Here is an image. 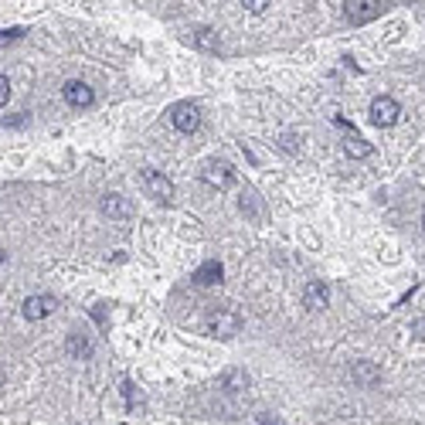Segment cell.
<instances>
[{
    "label": "cell",
    "instance_id": "6da1fadb",
    "mask_svg": "<svg viewBox=\"0 0 425 425\" xmlns=\"http://www.w3.org/2000/svg\"><path fill=\"white\" fill-rule=\"evenodd\" d=\"M140 184H143L147 197H154V201H171V197H174V184L160 174V171H150V167L140 171Z\"/></svg>",
    "mask_w": 425,
    "mask_h": 425
},
{
    "label": "cell",
    "instance_id": "7a4b0ae2",
    "mask_svg": "<svg viewBox=\"0 0 425 425\" xmlns=\"http://www.w3.org/2000/svg\"><path fill=\"white\" fill-rule=\"evenodd\" d=\"M398 116H402V106L391 96H378L371 102V123H374V126H395Z\"/></svg>",
    "mask_w": 425,
    "mask_h": 425
},
{
    "label": "cell",
    "instance_id": "3957f363",
    "mask_svg": "<svg viewBox=\"0 0 425 425\" xmlns=\"http://www.w3.org/2000/svg\"><path fill=\"white\" fill-rule=\"evenodd\" d=\"M171 123H174V130H180V133H194V130L201 126V113H197V106H191V102H180V106L171 109Z\"/></svg>",
    "mask_w": 425,
    "mask_h": 425
},
{
    "label": "cell",
    "instance_id": "277c9868",
    "mask_svg": "<svg viewBox=\"0 0 425 425\" xmlns=\"http://www.w3.org/2000/svg\"><path fill=\"white\" fill-rule=\"evenodd\" d=\"M201 177L211 184V187H232V164H225V160H208L204 164V171H201Z\"/></svg>",
    "mask_w": 425,
    "mask_h": 425
},
{
    "label": "cell",
    "instance_id": "5b68a950",
    "mask_svg": "<svg viewBox=\"0 0 425 425\" xmlns=\"http://www.w3.org/2000/svg\"><path fill=\"white\" fill-rule=\"evenodd\" d=\"M61 96H65V102H68V106H75V109H85V106H92L96 92H92L85 82H65Z\"/></svg>",
    "mask_w": 425,
    "mask_h": 425
},
{
    "label": "cell",
    "instance_id": "8992f818",
    "mask_svg": "<svg viewBox=\"0 0 425 425\" xmlns=\"http://www.w3.org/2000/svg\"><path fill=\"white\" fill-rule=\"evenodd\" d=\"M55 313V300L51 296H27L24 300V316L27 320H44Z\"/></svg>",
    "mask_w": 425,
    "mask_h": 425
},
{
    "label": "cell",
    "instance_id": "52a82bcc",
    "mask_svg": "<svg viewBox=\"0 0 425 425\" xmlns=\"http://www.w3.org/2000/svg\"><path fill=\"white\" fill-rule=\"evenodd\" d=\"M102 211L109 214V218H116V221H126V218L133 214V208H130V201H126V197H119V194H106V197H102Z\"/></svg>",
    "mask_w": 425,
    "mask_h": 425
},
{
    "label": "cell",
    "instance_id": "ba28073f",
    "mask_svg": "<svg viewBox=\"0 0 425 425\" xmlns=\"http://www.w3.org/2000/svg\"><path fill=\"white\" fill-rule=\"evenodd\" d=\"M381 14V7L378 4H371V0H357V4H347V18L354 24H364V20H374Z\"/></svg>",
    "mask_w": 425,
    "mask_h": 425
},
{
    "label": "cell",
    "instance_id": "9c48e42d",
    "mask_svg": "<svg viewBox=\"0 0 425 425\" xmlns=\"http://www.w3.org/2000/svg\"><path fill=\"white\" fill-rule=\"evenodd\" d=\"M208 330H211V337H232L235 330H238V316H225V313H218V316H211Z\"/></svg>",
    "mask_w": 425,
    "mask_h": 425
},
{
    "label": "cell",
    "instance_id": "30bf717a",
    "mask_svg": "<svg viewBox=\"0 0 425 425\" xmlns=\"http://www.w3.org/2000/svg\"><path fill=\"white\" fill-rule=\"evenodd\" d=\"M303 303L309 309H324L327 307V286L324 283H309L307 290H303Z\"/></svg>",
    "mask_w": 425,
    "mask_h": 425
},
{
    "label": "cell",
    "instance_id": "8fae6325",
    "mask_svg": "<svg viewBox=\"0 0 425 425\" xmlns=\"http://www.w3.org/2000/svg\"><path fill=\"white\" fill-rule=\"evenodd\" d=\"M194 283H201V286H211V283H221V262H204L201 269L194 272Z\"/></svg>",
    "mask_w": 425,
    "mask_h": 425
},
{
    "label": "cell",
    "instance_id": "7c38bea8",
    "mask_svg": "<svg viewBox=\"0 0 425 425\" xmlns=\"http://www.w3.org/2000/svg\"><path fill=\"white\" fill-rule=\"evenodd\" d=\"M344 150H347L350 156H367V154H371V143H367V140H361V136L354 133V136H347Z\"/></svg>",
    "mask_w": 425,
    "mask_h": 425
},
{
    "label": "cell",
    "instance_id": "4fadbf2b",
    "mask_svg": "<svg viewBox=\"0 0 425 425\" xmlns=\"http://www.w3.org/2000/svg\"><path fill=\"white\" fill-rule=\"evenodd\" d=\"M194 44L197 48H218V38H214V31L201 27V31H194Z\"/></svg>",
    "mask_w": 425,
    "mask_h": 425
},
{
    "label": "cell",
    "instance_id": "5bb4252c",
    "mask_svg": "<svg viewBox=\"0 0 425 425\" xmlns=\"http://www.w3.org/2000/svg\"><path fill=\"white\" fill-rule=\"evenodd\" d=\"M68 354H89V340L82 333H68Z\"/></svg>",
    "mask_w": 425,
    "mask_h": 425
},
{
    "label": "cell",
    "instance_id": "9a60e30c",
    "mask_svg": "<svg viewBox=\"0 0 425 425\" xmlns=\"http://www.w3.org/2000/svg\"><path fill=\"white\" fill-rule=\"evenodd\" d=\"M354 374H357L361 381H374V367H367V364H357L354 367Z\"/></svg>",
    "mask_w": 425,
    "mask_h": 425
},
{
    "label": "cell",
    "instance_id": "2e32d148",
    "mask_svg": "<svg viewBox=\"0 0 425 425\" xmlns=\"http://www.w3.org/2000/svg\"><path fill=\"white\" fill-rule=\"evenodd\" d=\"M11 99V82H7V75H0V106Z\"/></svg>",
    "mask_w": 425,
    "mask_h": 425
},
{
    "label": "cell",
    "instance_id": "e0dca14e",
    "mask_svg": "<svg viewBox=\"0 0 425 425\" xmlns=\"http://www.w3.org/2000/svg\"><path fill=\"white\" fill-rule=\"evenodd\" d=\"M20 31L18 27H11V31H0V44H11V41H18Z\"/></svg>",
    "mask_w": 425,
    "mask_h": 425
},
{
    "label": "cell",
    "instance_id": "ac0fdd59",
    "mask_svg": "<svg viewBox=\"0 0 425 425\" xmlns=\"http://www.w3.org/2000/svg\"><path fill=\"white\" fill-rule=\"evenodd\" d=\"M242 7H249L252 14H262V11H266L269 4H266V0H249V4H242Z\"/></svg>",
    "mask_w": 425,
    "mask_h": 425
},
{
    "label": "cell",
    "instance_id": "d6986e66",
    "mask_svg": "<svg viewBox=\"0 0 425 425\" xmlns=\"http://www.w3.org/2000/svg\"><path fill=\"white\" fill-rule=\"evenodd\" d=\"M262 425H283V422H276V419H269V415H262Z\"/></svg>",
    "mask_w": 425,
    "mask_h": 425
},
{
    "label": "cell",
    "instance_id": "ffe728a7",
    "mask_svg": "<svg viewBox=\"0 0 425 425\" xmlns=\"http://www.w3.org/2000/svg\"><path fill=\"white\" fill-rule=\"evenodd\" d=\"M4 259H7V252H4V249H0V262H4Z\"/></svg>",
    "mask_w": 425,
    "mask_h": 425
},
{
    "label": "cell",
    "instance_id": "44dd1931",
    "mask_svg": "<svg viewBox=\"0 0 425 425\" xmlns=\"http://www.w3.org/2000/svg\"><path fill=\"white\" fill-rule=\"evenodd\" d=\"M422 228H425V214H422Z\"/></svg>",
    "mask_w": 425,
    "mask_h": 425
}]
</instances>
